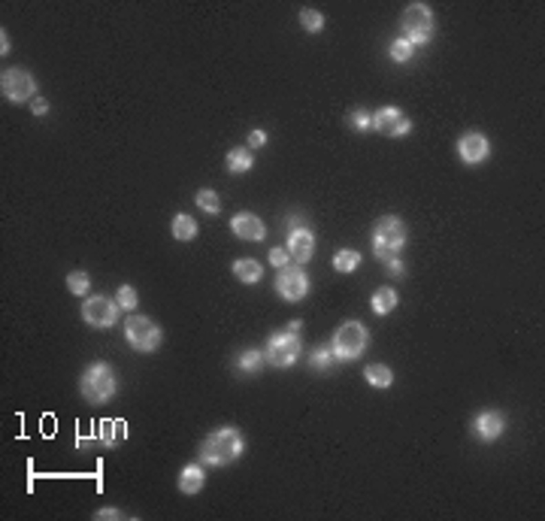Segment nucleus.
<instances>
[{
  "mask_svg": "<svg viewBox=\"0 0 545 521\" xmlns=\"http://www.w3.org/2000/svg\"><path fill=\"white\" fill-rule=\"evenodd\" d=\"M0 91H3V97L12 103L34 101L37 79L28 70H21V67H10V70H3V76H0Z\"/></svg>",
  "mask_w": 545,
  "mask_h": 521,
  "instance_id": "obj_8",
  "label": "nucleus"
},
{
  "mask_svg": "<svg viewBox=\"0 0 545 521\" xmlns=\"http://www.w3.org/2000/svg\"><path fill=\"white\" fill-rule=\"evenodd\" d=\"M397 303H400V297H397L394 288H379L373 294V312H376V316H388V312H394Z\"/></svg>",
  "mask_w": 545,
  "mask_h": 521,
  "instance_id": "obj_19",
  "label": "nucleus"
},
{
  "mask_svg": "<svg viewBox=\"0 0 545 521\" xmlns=\"http://www.w3.org/2000/svg\"><path fill=\"white\" fill-rule=\"evenodd\" d=\"M388 52H391V58H394V61H397V64H406V61H409V58H412V45H409V43H406V40H403V37H397V40H394V43H391V49H388Z\"/></svg>",
  "mask_w": 545,
  "mask_h": 521,
  "instance_id": "obj_28",
  "label": "nucleus"
},
{
  "mask_svg": "<svg viewBox=\"0 0 545 521\" xmlns=\"http://www.w3.org/2000/svg\"><path fill=\"white\" fill-rule=\"evenodd\" d=\"M264 364V355L260 351H255V349H249V351H243L240 358H236V367H240L243 373H255L258 367Z\"/></svg>",
  "mask_w": 545,
  "mask_h": 521,
  "instance_id": "obj_26",
  "label": "nucleus"
},
{
  "mask_svg": "<svg viewBox=\"0 0 545 521\" xmlns=\"http://www.w3.org/2000/svg\"><path fill=\"white\" fill-rule=\"evenodd\" d=\"M288 260H291L288 249H270V264L276 267V270H282V267H288Z\"/></svg>",
  "mask_w": 545,
  "mask_h": 521,
  "instance_id": "obj_31",
  "label": "nucleus"
},
{
  "mask_svg": "<svg viewBox=\"0 0 545 521\" xmlns=\"http://www.w3.org/2000/svg\"><path fill=\"white\" fill-rule=\"evenodd\" d=\"M112 427H115V421H103V425H101V440H103V446H112V442H115Z\"/></svg>",
  "mask_w": 545,
  "mask_h": 521,
  "instance_id": "obj_32",
  "label": "nucleus"
},
{
  "mask_svg": "<svg viewBox=\"0 0 545 521\" xmlns=\"http://www.w3.org/2000/svg\"><path fill=\"white\" fill-rule=\"evenodd\" d=\"M385 267H388V270H391V273H397V276H400V273H403V264H400V260H391V264H385Z\"/></svg>",
  "mask_w": 545,
  "mask_h": 521,
  "instance_id": "obj_36",
  "label": "nucleus"
},
{
  "mask_svg": "<svg viewBox=\"0 0 545 521\" xmlns=\"http://www.w3.org/2000/svg\"><path fill=\"white\" fill-rule=\"evenodd\" d=\"M115 388H119V379H115V370L110 364L97 361V364H88L85 373L79 376V394L85 397L91 406H101L106 400L115 397Z\"/></svg>",
  "mask_w": 545,
  "mask_h": 521,
  "instance_id": "obj_2",
  "label": "nucleus"
},
{
  "mask_svg": "<svg viewBox=\"0 0 545 521\" xmlns=\"http://www.w3.org/2000/svg\"><path fill=\"white\" fill-rule=\"evenodd\" d=\"M227 170L230 173H249L251 164H255V158H251V149L249 145H240V149H230L227 152Z\"/></svg>",
  "mask_w": 545,
  "mask_h": 521,
  "instance_id": "obj_18",
  "label": "nucleus"
},
{
  "mask_svg": "<svg viewBox=\"0 0 545 521\" xmlns=\"http://www.w3.org/2000/svg\"><path fill=\"white\" fill-rule=\"evenodd\" d=\"M115 303L121 306V309H136V303H140V297H136L134 285H119V291H115Z\"/></svg>",
  "mask_w": 545,
  "mask_h": 521,
  "instance_id": "obj_25",
  "label": "nucleus"
},
{
  "mask_svg": "<svg viewBox=\"0 0 545 521\" xmlns=\"http://www.w3.org/2000/svg\"><path fill=\"white\" fill-rule=\"evenodd\" d=\"M300 358V340H297V331H279L270 336V343H267V351H264V361L279 367V370H285Z\"/></svg>",
  "mask_w": 545,
  "mask_h": 521,
  "instance_id": "obj_7",
  "label": "nucleus"
},
{
  "mask_svg": "<svg viewBox=\"0 0 545 521\" xmlns=\"http://www.w3.org/2000/svg\"><path fill=\"white\" fill-rule=\"evenodd\" d=\"M330 361H333V349H330V346H318L316 351H312V358H309V364L316 367V370H327Z\"/></svg>",
  "mask_w": 545,
  "mask_h": 521,
  "instance_id": "obj_29",
  "label": "nucleus"
},
{
  "mask_svg": "<svg viewBox=\"0 0 545 521\" xmlns=\"http://www.w3.org/2000/svg\"><path fill=\"white\" fill-rule=\"evenodd\" d=\"M409 119L403 116V110H397V106H382L379 112H373V130L382 136H391V140H397V136L409 134Z\"/></svg>",
  "mask_w": 545,
  "mask_h": 521,
  "instance_id": "obj_11",
  "label": "nucleus"
},
{
  "mask_svg": "<svg viewBox=\"0 0 545 521\" xmlns=\"http://www.w3.org/2000/svg\"><path fill=\"white\" fill-rule=\"evenodd\" d=\"M276 291H279L285 300L297 303L309 294V276L303 273L300 264H288L279 270V279H276Z\"/></svg>",
  "mask_w": 545,
  "mask_h": 521,
  "instance_id": "obj_10",
  "label": "nucleus"
},
{
  "mask_svg": "<svg viewBox=\"0 0 545 521\" xmlns=\"http://www.w3.org/2000/svg\"><path fill=\"white\" fill-rule=\"evenodd\" d=\"M406 246V225L397 216H382L373 227V255L379 260H397L400 249Z\"/></svg>",
  "mask_w": 545,
  "mask_h": 521,
  "instance_id": "obj_3",
  "label": "nucleus"
},
{
  "mask_svg": "<svg viewBox=\"0 0 545 521\" xmlns=\"http://www.w3.org/2000/svg\"><path fill=\"white\" fill-rule=\"evenodd\" d=\"M349 121H351V127H355V130H370L373 127V116L367 110H355L349 116Z\"/></svg>",
  "mask_w": 545,
  "mask_h": 521,
  "instance_id": "obj_30",
  "label": "nucleus"
},
{
  "mask_svg": "<svg viewBox=\"0 0 545 521\" xmlns=\"http://www.w3.org/2000/svg\"><path fill=\"white\" fill-rule=\"evenodd\" d=\"M94 518L103 521V518H127V515H125V512H119V509H101V512H94Z\"/></svg>",
  "mask_w": 545,
  "mask_h": 521,
  "instance_id": "obj_34",
  "label": "nucleus"
},
{
  "mask_svg": "<svg viewBox=\"0 0 545 521\" xmlns=\"http://www.w3.org/2000/svg\"><path fill=\"white\" fill-rule=\"evenodd\" d=\"M300 25L316 34V30L325 28V15H321L318 10H300Z\"/></svg>",
  "mask_w": 545,
  "mask_h": 521,
  "instance_id": "obj_27",
  "label": "nucleus"
},
{
  "mask_svg": "<svg viewBox=\"0 0 545 521\" xmlns=\"http://www.w3.org/2000/svg\"><path fill=\"white\" fill-rule=\"evenodd\" d=\"M0 40H3V43H0V52H3V55H6V52H10V37H6V30H3V34H0Z\"/></svg>",
  "mask_w": 545,
  "mask_h": 521,
  "instance_id": "obj_37",
  "label": "nucleus"
},
{
  "mask_svg": "<svg viewBox=\"0 0 545 521\" xmlns=\"http://www.w3.org/2000/svg\"><path fill=\"white\" fill-rule=\"evenodd\" d=\"M264 143H267V134H264V130H251V134H249V149H260Z\"/></svg>",
  "mask_w": 545,
  "mask_h": 521,
  "instance_id": "obj_33",
  "label": "nucleus"
},
{
  "mask_svg": "<svg viewBox=\"0 0 545 521\" xmlns=\"http://www.w3.org/2000/svg\"><path fill=\"white\" fill-rule=\"evenodd\" d=\"M173 236L176 240H182V243H188V240H194L197 236V221L191 218V216H185V212H179V216L173 218Z\"/></svg>",
  "mask_w": 545,
  "mask_h": 521,
  "instance_id": "obj_21",
  "label": "nucleus"
},
{
  "mask_svg": "<svg viewBox=\"0 0 545 521\" xmlns=\"http://www.w3.org/2000/svg\"><path fill=\"white\" fill-rule=\"evenodd\" d=\"M125 340H127V346L134 349V351H145V355H149V351H155L161 346L164 334H161V327L152 318H145V316H127V321H125Z\"/></svg>",
  "mask_w": 545,
  "mask_h": 521,
  "instance_id": "obj_6",
  "label": "nucleus"
},
{
  "mask_svg": "<svg viewBox=\"0 0 545 521\" xmlns=\"http://www.w3.org/2000/svg\"><path fill=\"white\" fill-rule=\"evenodd\" d=\"M288 255L291 260H297V264H306V260L312 258V252H316V236H312L309 227H294V231H288Z\"/></svg>",
  "mask_w": 545,
  "mask_h": 521,
  "instance_id": "obj_14",
  "label": "nucleus"
},
{
  "mask_svg": "<svg viewBox=\"0 0 545 521\" xmlns=\"http://www.w3.org/2000/svg\"><path fill=\"white\" fill-rule=\"evenodd\" d=\"M473 431H475V436H479L482 442H494V440H500L503 431H506V418H503V412H497V409H485V412H479V416H475V421H473Z\"/></svg>",
  "mask_w": 545,
  "mask_h": 521,
  "instance_id": "obj_13",
  "label": "nucleus"
},
{
  "mask_svg": "<svg viewBox=\"0 0 545 521\" xmlns=\"http://www.w3.org/2000/svg\"><path fill=\"white\" fill-rule=\"evenodd\" d=\"M367 343H370V334L360 321H345V325L336 327L333 340H330V349H333L336 361H358L367 351Z\"/></svg>",
  "mask_w": 545,
  "mask_h": 521,
  "instance_id": "obj_4",
  "label": "nucleus"
},
{
  "mask_svg": "<svg viewBox=\"0 0 545 521\" xmlns=\"http://www.w3.org/2000/svg\"><path fill=\"white\" fill-rule=\"evenodd\" d=\"M234 276L243 282V285H255V282H260V276H264V267H260L255 258H236L234 260Z\"/></svg>",
  "mask_w": 545,
  "mask_h": 521,
  "instance_id": "obj_17",
  "label": "nucleus"
},
{
  "mask_svg": "<svg viewBox=\"0 0 545 521\" xmlns=\"http://www.w3.org/2000/svg\"><path fill=\"white\" fill-rule=\"evenodd\" d=\"M34 112H37V116H45V112H49V103H45L43 97H37V101H34Z\"/></svg>",
  "mask_w": 545,
  "mask_h": 521,
  "instance_id": "obj_35",
  "label": "nucleus"
},
{
  "mask_svg": "<svg viewBox=\"0 0 545 521\" xmlns=\"http://www.w3.org/2000/svg\"><path fill=\"white\" fill-rule=\"evenodd\" d=\"M119 312H121V306L106 294L88 297L85 306H82V318H85V325H91V327H112L115 321H119Z\"/></svg>",
  "mask_w": 545,
  "mask_h": 521,
  "instance_id": "obj_9",
  "label": "nucleus"
},
{
  "mask_svg": "<svg viewBox=\"0 0 545 521\" xmlns=\"http://www.w3.org/2000/svg\"><path fill=\"white\" fill-rule=\"evenodd\" d=\"M400 28H403V40L415 49V45H427L433 37V12L427 3H409L403 10V19H400Z\"/></svg>",
  "mask_w": 545,
  "mask_h": 521,
  "instance_id": "obj_5",
  "label": "nucleus"
},
{
  "mask_svg": "<svg viewBox=\"0 0 545 521\" xmlns=\"http://www.w3.org/2000/svg\"><path fill=\"white\" fill-rule=\"evenodd\" d=\"M194 201H197V206H200L203 212H209V216H218V212H221V201H218V194L212 188H200Z\"/></svg>",
  "mask_w": 545,
  "mask_h": 521,
  "instance_id": "obj_23",
  "label": "nucleus"
},
{
  "mask_svg": "<svg viewBox=\"0 0 545 521\" xmlns=\"http://www.w3.org/2000/svg\"><path fill=\"white\" fill-rule=\"evenodd\" d=\"M203 485H206L203 467L200 464H188L185 470H182V476H179V491L182 494H200Z\"/></svg>",
  "mask_w": 545,
  "mask_h": 521,
  "instance_id": "obj_16",
  "label": "nucleus"
},
{
  "mask_svg": "<svg viewBox=\"0 0 545 521\" xmlns=\"http://www.w3.org/2000/svg\"><path fill=\"white\" fill-rule=\"evenodd\" d=\"M457 155L464 164H482L488 155H491V143L485 134H479V130H470V134H464L457 140Z\"/></svg>",
  "mask_w": 545,
  "mask_h": 521,
  "instance_id": "obj_12",
  "label": "nucleus"
},
{
  "mask_svg": "<svg viewBox=\"0 0 545 521\" xmlns=\"http://www.w3.org/2000/svg\"><path fill=\"white\" fill-rule=\"evenodd\" d=\"M245 440L236 427H218V431L206 433L200 440V461L209 467H225L234 464L243 455Z\"/></svg>",
  "mask_w": 545,
  "mask_h": 521,
  "instance_id": "obj_1",
  "label": "nucleus"
},
{
  "mask_svg": "<svg viewBox=\"0 0 545 521\" xmlns=\"http://www.w3.org/2000/svg\"><path fill=\"white\" fill-rule=\"evenodd\" d=\"M230 231L234 236H240V240H249V243H260L267 234L264 221H260L255 212H236L234 221H230Z\"/></svg>",
  "mask_w": 545,
  "mask_h": 521,
  "instance_id": "obj_15",
  "label": "nucleus"
},
{
  "mask_svg": "<svg viewBox=\"0 0 545 521\" xmlns=\"http://www.w3.org/2000/svg\"><path fill=\"white\" fill-rule=\"evenodd\" d=\"M67 288H70V294H88L91 288V276L82 273V270H73L67 276Z\"/></svg>",
  "mask_w": 545,
  "mask_h": 521,
  "instance_id": "obj_24",
  "label": "nucleus"
},
{
  "mask_svg": "<svg viewBox=\"0 0 545 521\" xmlns=\"http://www.w3.org/2000/svg\"><path fill=\"white\" fill-rule=\"evenodd\" d=\"M364 379L370 382L373 388H391V385H394V373H391L385 364H370L364 370Z\"/></svg>",
  "mask_w": 545,
  "mask_h": 521,
  "instance_id": "obj_20",
  "label": "nucleus"
},
{
  "mask_svg": "<svg viewBox=\"0 0 545 521\" xmlns=\"http://www.w3.org/2000/svg\"><path fill=\"white\" fill-rule=\"evenodd\" d=\"M358 264H360V252H355V249H340L333 255L336 273H351V270H358Z\"/></svg>",
  "mask_w": 545,
  "mask_h": 521,
  "instance_id": "obj_22",
  "label": "nucleus"
}]
</instances>
